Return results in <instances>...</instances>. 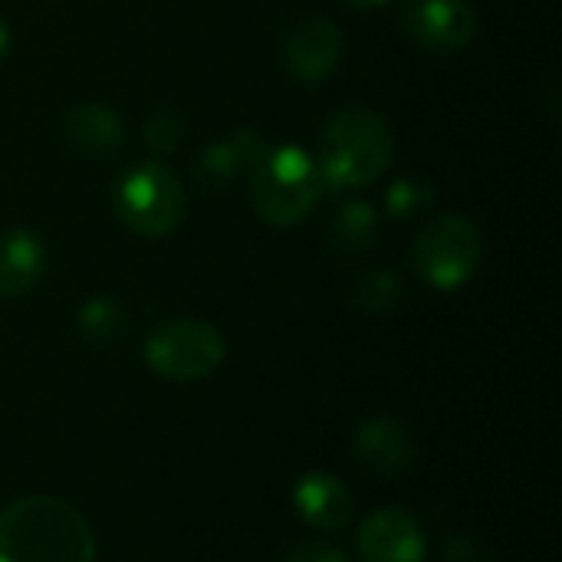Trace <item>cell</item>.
Instances as JSON below:
<instances>
[{
  "label": "cell",
  "mask_w": 562,
  "mask_h": 562,
  "mask_svg": "<svg viewBox=\"0 0 562 562\" xmlns=\"http://www.w3.org/2000/svg\"><path fill=\"white\" fill-rule=\"evenodd\" d=\"M438 191L428 178H418V175H408V178H398L389 194H385V211L398 221H408V217H418L425 214L431 204H435Z\"/></svg>",
  "instance_id": "17"
},
{
  "label": "cell",
  "mask_w": 562,
  "mask_h": 562,
  "mask_svg": "<svg viewBox=\"0 0 562 562\" xmlns=\"http://www.w3.org/2000/svg\"><path fill=\"white\" fill-rule=\"evenodd\" d=\"M395 138L389 122L369 105H342L323 125L319 171L336 191L366 188L379 181L392 161Z\"/></svg>",
  "instance_id": "2"
},
{
  "label": "cell",
  "mask_w": 562,
  "mask_h": 562,
  "mask_svg": "<svg viewBox=\"0 0 562 562\" xmlns=\"http://www.w3.org/2000/svg\"><path fill=\"white\" fill-rule=\"evenodd\" d=\"M0 562H95L92 524L59 497H20L0 514Z\"/></svg>",
  "instance_id": "1"
},
{
  "label": "cell",
  "mask_w": 562,
  "mask_h": 562,
  "mask_svg": "<svg viewBox=\"0 0 562 562\" xmlns=\"http://www.w3.org/2000/svg\"><path fill=\"white\" fill-rule=\"evenodd\" d=\"M227 356L224 336L201 319H171L148 333L145 362L168 382H198L221 369Z\"/></svg>",
  "instance_id": "6"
},
{
  "label": "cell",
  "mask_w": 562,
  "mask_h": 562,
  "mask_svg": "<svg viewBox=\"0 0 562 562\" xmlns=\"http://www.w3.org/2000/svg\"><path fill=\"white\" fill-rule=\"evenodd\" d=\"M283 562H349V557L329 543H303V547L290 550Z\"/></svg>",
  "instance_id": "21"
},
{
  "label": "cell",
  "mask_w": 562,
  "mask_h": 562,
  "mask_svg": "<svg viewBox=\"0 0 562 562\" xmlns=\"http://www.w3.org/2000/svg\"><path fill=\"white\" fill-rule=\"evenodd\" d=\"M352 451L366 471L385 477L408 471L418 458L415 435L395 418H369L366 425H359L352 438Z\"/></svg>",
  "instance_id": "11"
},
{
  "label": "cell",
  "mask_w": 562,
  "mask_h": 562,
  "mask_svg": "<svg viewBox=\"0 0 562 562\" xmlns=\"http://www.w3.org/2000/svg\"><path fill=\"white\" fill-rule=\"evenodd\" d=\"M293 507H296V514L313 530L336 533V530H342V527L352 524L356 501H352L349 487L336 474H329V471H310L293 487Z\"/></svg>",
  "instance_id": "13"
},
{
  "label": "cell",
  "mask_w": 562,
  "mask_h": 562,
  "mask_svg": "<svg viewBox=\"0 0 562 562\" xmlns=\"http://www.w3.org/2000/svg\"><path fill=\"white\" fill-rule=\"evenodd\" d=\"M484 257V234L474 221L461 214H441L425 224L412 244V263L425 283L435 290H458L464 286Z\"/></svg>",
  "instance_id": "5"
},
{
  "label": "cell",
  "mask_w": 562,
  "mask_h": 562,
  "mask_svg": "<svg viewBox=\"0 0 562 562\" xmlns=\"http://www.w3.org/2000/svg\"><path fill=\"white\" fill-rule=\"evenodd\" d=\"M66 145L95 161H109L125 148V125L105 102H79L63 119Z\"/></svg>",
  "instance_id": "12"
},
{
  "label": "cell",
  "mask_w": 562,
  "mask_h": 562,
  "mask_svg": "<svg viewBox=\"0 0 562 562\" xmlns=\"http://www.w3.org/2000/svg\"><path fill=\"white\" fill-rule=\"evenodd\" d=\"M7 46H10V30H7V23L0 20V59L7 56Z\"/></svg>",
  "instance_id": "22"
},
{
  "label": "cell",
  "mask_w": 562,
  "mask_h": 562,
  "mask_svg": "<svg viewBox=\"0 0 562 562\" xmlns=\"http://www.w3.org/2000/svg\"><path fill=\"white\" fill-rule=\"evenodd\" d=\"M359 557L362 562H425L428 540L408 510L382 507L359 527Z\"/></svg>",
  "instance_id": "9"
},
{
  "label": "cell",
  "mask_w": 562,
  "mask_h": 562,
  "mask_svg": "<svg viewBox=\"0 0 562 562\" xmlns=\"http://www.w3.org/2000/svg\"><path fill=\"white\" fill-rule=\"evenodd\" d=\"M46 270V247L23 227L0 231V300H16L36 290Z\"/></svg>",
  "instance_id": "14"
},
{
  "label": "cell",
  "mask_w": 562,
  "mask_h": 562,
  "mask_svg": "<svg viewBox=\"0 0 562 562\" xmlns=\"http://www.w3.org/2000/svg\"><path fill=\"white\" fill-rule=\"evenodd\" d=\"M398 296H402V283H398V277L392 273V270H372L362 283H359V290H356V306L362 310V313H389L395 303H398Z\"/></svg>",
  "instance_id": "18"
},
{
  "label": "cell",
  "mask_w": 562,
  "mask_h": 562,
  "mask_svg": "<svg viewBox=\"0 0 562 562\" xmlns=\"http://www.w3.org/2000/svg\"><path fill=\"white\" fill-rule=\"evenodd\" d=\"M115 217L138 237H168L181 227L188 194L161 161L132 165L112 188Z\"/></svg>",
  "instance_id": "4"
},
{
  "label": "cell",
  "mask_w": 562,
  "mask_h": 562,
  "mask_svg": "<svg viewBox=\"0 0 562 562\" xmlns=\"http://www.w3.org/2000/svg\"><path fill=\"white\" fill-rule=\"evenodd\" d=\"M342 59V30L329 16H303L283 36V66L300 82H323Z\"/></svg>",
  "instance_id": "8"
},
{
  "label": "cell",
  "mask_w": 562,
  "mask_h": 562,
  "mask_svg": "<svg viewBox=\"0 0 562 562\" xmlns=\"http://www.w3.org/2000/svg\"><path fill=\"white\" fill-rule=\"evenodd\" d=\"M76 329H79V336L89 346L109 349V346H115L128 333V310L119 300H112V296L86 300L79 316H76Z\"/></svg>",
  "instance_id": "16"
},
{
  "label": "cell",
  "mask_w": 562,
  "mask_h": 562,
  "mask_svg": "<svg viewBox=\"0 0 562 562\" xmlns=\"http://www.w3.org/2000/svg\"><path fill=\"white\" fill-rule=\"evenodd\" d=\"M267 142L257 128H237L227 138L214 142L204 148V155L194 165V184L204 194H221L227 191L244 171L254 168V161L263 155Z\"/></svg>",
  "instance_id": "10"
},
{
  "label": "cell",
  "mask_w": 562,
  "mask_h": 562,
  "mask_svg": "<svg viewBox=\"0 0 562 562\" xmlns=\"http://www.w3.org/2000/svg\"><path fill=\"white\" fill-rule=\"evenodd\" d=\"M323 188L319 161L296 145L263 148L250 168V204L270 227H293L306 221L323 198Z\"/></svg>",
  "instance_id": "3"
},
{
  "label": "cell",
  "mask_w": 562,
  "mask_h": 562,
  "mask_svg": "<svg viewBox=\"0 0 562 562\" xmlns=\"http://www.w3.org/2000/svg\"><path fill=\"white\" fill-rule=\"evenodd\" d=\"M379 237V211L369 201L342 204L326 224V247L339 260H352L366 254Z\"/></svg>",
  "instance_id": "15"
},
{
  "label": "cell",
  "mask_w": 562,
  "mask_h": 562,
  "mask_svg": "<svg viewBox=\"0 0 562 562\" xmlns=\"http://www.w3.org/2000/svg\"><path fill=\"white\" fill-rule=\"evenodd\" d=\"M402 26L431 53H458L477 33V10L468 0H405Z\"/></svg>",
  "instance_id": "7"
},
{
  "label": "cell",
  "mask_w": 562,
  "mask_h": 562,
  "mask_svg": "<svg viewBox=\"0 0 562 562\" xmlns=\"http://www.w3.org/2000/svg\"><path fill=\"white\" fill-rule=\"evenodd\" d=\"M145 142L155 155H171L184 142V122L175 109H158L145 125Z\"/></svg>",
  "instance_id": "19"
},
{
  "label": "cell",
  "mask_w": 562,
  "mask_h": 562,
  "mask_svg": "<svg viewBox=\"0 0 562 562\" xmlns=\"http://www.w3.org/2000/svg\"><path fill=\"white\" fill-rule=\"evenodd\" d=\"M445 560L448 562H491L487 557V550L477 543V540H471V537H448V543H445Z\"/></svg>",
  "instance_id": "20"
},
{
  "label": "cell",
  "mask_w": 562,
  "mask_h": 562,
  "mask_svg": "<svg viewBox=\"0 0 562 562\" xmlns=\"http://www.w3.org/2000/svg\"><path fill=\"white\" fill-rule=\"evenodd\" d=\"M342 3H349V7H356V10H369V7H379V3H385V0H342Z\"/></svg>",
  "instance_id": "23"
}]
</instances>
